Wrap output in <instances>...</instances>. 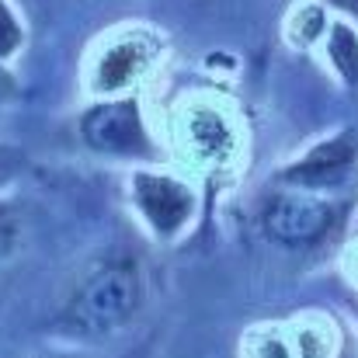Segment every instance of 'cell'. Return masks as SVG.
Masks as SVG:
<instances>
[{
    "mask_svg": "<svg viewBox=\"0 0 358 358\" xmlns=\"http://www.w3.org/2000/svg\"><path fill=\"white\" fill-rule=\"evenodd\" d=\"M143 303V275L132 257H108L77 285L59 313V331L70 338H105L136 317Z\"/></svg>",
    "mask_w": 358,
    "mask_h": 358,
    "instance_id": "cell-1",
    "label": "cell"
},
{
    "mask_svg": "<svg viewBox=\"0 0 358 358\" xmlns=\"http://www.w3.org/2000/svg\"><path fill=\"white\" fill-rule=\"evenodd\" d=\"M345 206L327 199L324 192H306V188H275L261 202V227L268 240L282 247H313L324 240L334 223L341 220Z\"/></svg>",
    "mask_w": 358,
    "mask_h": 358,
    "instance_id": "cell-2",
    "label": "cell"
},
{
    "mask_svg": "<svg viewBox=\"0 0 358 358\" xmlns=\"http://www.w3.org/2000/svg\"><path fill=\"white\" fill-rule=\"evenodd\" d=\"M80 139L91 153L101 157H125V160H146L153 157V139L146 132L143 108L136 98H105L91 105L80 122Z\"/></svg>",
    "mask_w": 358,
    "mask_h": 358,
    "instance_id": "cell-3",
    "label": "cell"
},
{
    "mask_svg": "<svg viewBox=\"0 0 358 358\" xmlns=\"http://www.w3.org/2000/svg\"><path fill=\"white\" fill-rule=\"evenodd\" d=\"M355 171H358V136L352 129H341L331 139H324L313 150H306L289 167H282L278 181L292 185V188H306V192H338V188H345L355 178Z\"/></svg>",
    "mask_w": 358,
    "mask_h": 358,
    "instance_id": "cell-4",
    "label": "cell"
},
{
    "mask_svg": "<svg viewBox=\"0 0 358 358\" xmlns=\"http://www.w3.org/2000/svg\"><path fill=\"white\" fill-rule=\"evenodd\" d=\"M132 206L146 220V227L164 240L174 237L192 216L188 188L167 174H150V171L132 174Z\"/></svg>",
    "mask_w": 358,
    "mask_h": 358,
    "instance_id": "cell-5",
    "label": "cell"
},
{
    "mask_svg": "<svg viewBox=\"0 0 358 358\" xmlns=\"http://www.w3.org/2000/svg\"><path fill=\"white\" fill-rule=\"evenodd\" d=\"M139 66H143V49L136 42H119V45L105 49V56L98 63V80L94 84H98L101 94H115V91L132 84Z\"/></svg>",
    "mask_w": 358,
    "mask_h": 358,
    "instance_id": "cell-6",
    "label": "cell"
},
{
    "mask_svg": "<svg viewBox=\"0 0 358 358\" xmlns=\"http://www.w3.org/2000/svg\"><path fill=\"white\" fill-rule=\"evenodd\" d=\"M327 59L341 73L345 84L358 87V31L348 21H331L327 24Z\"/></svg>",
    "mask_w": 358,
    "mask_h": 358,
    "instance_id": "cell-7",
    "label": "cell"
},
{
    "mask_svg": "<svg viewBox=\"0 0 358 358\" xmlns=\"http://www.w3.org/2000/svg\"><path fill=\"white\" fill-rule=\"evenodd\" d=\"M24 49V24L14 14L10 0H0V63L14 59Z\"/></svg>",
    "mask_w": 358,
    "mask_h": 358,
    "instance_id": "cell-8",
    "label": "cell"
},
{
    "mask_svg": "<svg viewBox=\"0 0 358 358\" xmlns=\"http://www.w3.org/2000/svg\"><path fill=\"white\" fill-rule=\"evenodd\" d=\"M192 139H195V146L202 150V153H220L223 146H227V139H230V132H227V125L220 122V115H195L192 122Z\"/></svg>",
    "mask_w": 358,
    "mask_h": 358,
    "instance_id": "cell-9",
    "label": "cell"
},
{
    "mask_svg": "<svg viewBox=\"0 0 358 358\" xmlns=\"http://www.w3.org/2000/svg\"><path fill=\"white\" fill-rule=\"evenodd\" d=\"M17 247H21V216L10 202L0 199V261L17 254Z\"/></svg>",
    "mask_w": 358,
    "mask_h": 358,
    "instance_id": "cell-10",
    "label": "cell"
},
{
    "mask_svg": "<svg viewBox=\"0 0 358 358\" xmlns=\"http://www.w3.org/2000/svg\"><path fill=\"white\" fill-rule=\"evenodd\" d=\"M24 171V153L17 146H3L0 143V192L7 185H14V178Z\"/></svg>",
    "mask_w": 358,
    "mask_h": 358,
    "instance_id": "cell-11",
    "label": "cell"
},
{
    "mask_svg": "<svg viewBox=\"0 0 358 358\" xmlns=\"http://www.w3.org/2000/svg\"><path fill=\"white\" fill-rule=\"evenodd\" d=\"M17 94V84H14V77L3 70V63H0V112L7 108V101Z\"/></svg>",
    "mask_w": 358,
    "mask_h": 358,
    "instance_id": "cell-12",
    "label": "cell"
},
{
    "mask_svg": "<svg viewBox=\"0 0 358 358\" xmlns=\"http://www.w3.org/2000/svg\"><path fill=\"white\" fill-rule=\"evenodd\" d=\"M324 3H331V7H338L345 17H352L358 24V0H324Z\"/></svg>",
    "mask_w": 358,
    "mask_h": 358,
    "instance_id": "cell-13",
    "label": "cell"
}]
</instances>
